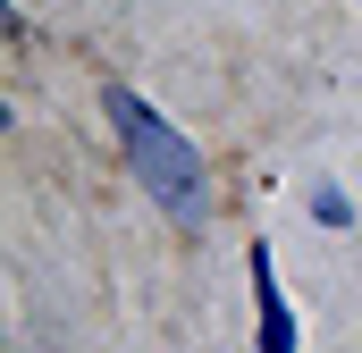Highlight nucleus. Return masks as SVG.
Segmentation results:
<instances>
[{
    "mask_svg": "<svg viewBox=\"0 0 362 353\" xmlns=\"http://www.w3.org/2000/svg\"><path fill=\"white\" fill-rule=\"evenodd\" d=\"M101 109H110V126H118V143H127V160H135V185H144L177 227H202V219H211L202 152H194V143H185V135H177L135 85H110V92H101Z\"/></svg>",
    "mask_w": 362,
    "mask_h": 353,
    "instance_id": "obj_1",
    "label": "nucleus"
},
{
    "mask_svg": "<svg viewBox=\"0 0 362 353\" xmlns=\"http://www.w3.org/2000/svg\"><path fill=\"white\" fill-rule=\"evenodd\" d=\"M253 353H303L295 337V303L270 269V244H253Z\"/></svg>",
    "mask_w": 362,
    "mask_h": 353,
    "instance_id": "obj_2",
    "label": "nucleus"
},
{
    "mask_svg": "<svg viewBox=\"0 0 362 353\" xmlns=\"http://www.w3.org/2000/svg\"><path fill=\"white\" fill-rule=\"evenodd\" d=\"M312 219H320V227H354V202H346L337 185H312Z\"/></svg>",
    "mask_w": 362,
    "mask_h": 353,
    "instance_id": "obj_3",
    "label": "nucleus"
}]
</instances>
